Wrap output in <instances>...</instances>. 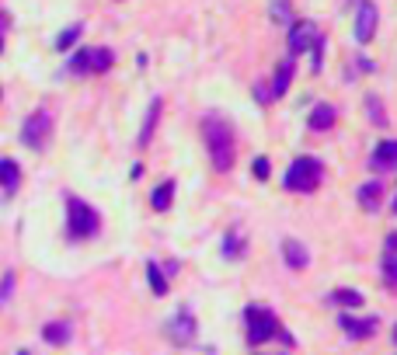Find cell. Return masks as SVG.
Wrapping results in <instances>:
<instances>
[{
	"label": "cell",
	"instance_id": "5bb4252c",
	"mask_svg": "<svg viewBox=\"0 0 397 355\" xmlns=\"http://www.w3.org/2000/svg\"><path fill=\"white\" fill-rule=\"evenodd\" d=\"M18 185H21V167H18L11 157H4L0 160V188H4L7 196H14Z\"/></svg>",
	"mask_w": 397,
	"mask_h": 355
},
{
	"label": "cell",
	"instance_id": "4316f807",
	"mask_svg": "<svg viewBox=\"0 0 397 355\" xmlns=\"http://www.w3.org/2000/svg\"><path fill=\"white\" fill-rule=\"evenodd\" d=\"M223 254L234 258V254H244V244H240V234H227V244H223Z\"/></svg>",
	"mask_w": 397,
	"mask_h": 355
},
{
	"label": "cell",
	"instance_id": "8992f818",
	"mask_svg": "<svg viewBox=\"0 0 397 355\" xmlns=\"http://www.w3.org/2000/svg\"><path fill=\"white\" fill-rule=\"evenodd\" d=\"M196 317L192 310H178L174 317H167V324H164V334H167V342L171 345H192V338H196Z\"/></svg>",
	"mask_w": 397,
	"mask_h": 355
},
{
	"label": "cell",
	"instance_id": "83f0119b",
	"mask_svg": "<svg viewBox=\"0 0 397 355\" xmlns=\"http://www.w3.org/2000/svg\"><path fill=\"white\" fill-rule=\"evenodd\" d=\"M11 293H14V272H4V278H0V303H7Z\"/></svg>",
	"mask_w": 397,
	"mask_h": 355
},
{
	"label": "cell",
	"instance_id": "7c38bea8",
	"mask_svg": "<svg viewBox=\"0 0 397 355\" xmlns=\"http://www.w3.org/2000/svg\"><path fill=\"white\" fill-rule=\"evenodd\" d=\"M369 167H373V171H394L397 167V140H384V143L373 150Z\"/></svg>",
	"mask_w": 397,
	"mask_h": 355
},
{
	"label": "cell",
	"instance_id": "9c48e42d",
	"mask_svg": "<svg viewBox=\"0 0 397 355\" xmlns=\"http://www.w3.org/2000/svg\"><path fill=\"white\" fill-rule=\"evenodd\" d=\"M380 205H384V181H362L359 185V209L362 213H380Z\"/></svg>",
	"mask_w": 397,
	"mask_h": 355
},
{
	"label": "cell",
	"instance_id": "2e32d148",
	"mask_svg": "<svg viewBox=\"0 0 397 355\" xmlns=\"http://www.w3.org/2000/svg\"><path fill=\"white\" fill-rule=\"evenodd\" d=\"M171 202H174V181H160L157 188H154V196H150L154 213H167V209H171Z\"/></svg>",
	"mask_w": 397,
	"mask_h": 355
},
{
	"label": "cell",
	"instance_id": "836d02e7",
	"mask_svg": "<svg viewBox=\"0 0 397 355\" xmlns=\"http://www.w3.org/2000/svg\"><path fill=\"white\" fill-rule=\"evenodd\" d=\"M0 98H4V91H0Z\"/></svg>",
	"mask_w": 397,
	"mask_h": 355
},
{
	"label": "cell",
	"instance_id": "4fadbf2b",
	"mask_svg": "<svg viewBox=\"0 0 397 355\" xmlns=\"http://www.w3.org/2000/svg\"><path fill=\"white\" fill-rule=\"evenodd\" d=\"M70 338H74V327L67 320H49L42 327V342H49V345H67Z\"/></svg>",
	"mask_w": 397,
	"mask_h": 355
},
{
	"label": "cell",
	"instance_id": "ba28073f",
	"mask_svg": "<svg viewBox=\"0 0 397 355\" xmlns=\"http://www.w3.org/2000/svg\"><path fill=\"white\" fill-rule=\"evenodd\" d=\"M318 39H320V32L314 21H293L289 25V56H300V52L314 49Z\"/></svg>",
	"mask_w": 397,
	"mask_h": 355
},
{
	"label": "cell",
	"instance_id": "7a4b0ae2",
	"mask_svg": "<svg viewBox=\"0 0 397 355\" xmlns=\"http://www.w3.org/2000/svg\"><path fill=\"white\" fill-rule=\"evenodd\" d=\"M279 331V317L272 307H262V303H251L244 310V334H247V345L258 349V345H269Z\"/></svg>",
	"mask_w": 397,
	"mask_h": 355
},
{
	"label": "cell",
	"instance_id": "d6a6232c",
	"mask_svg": "<svg viewBox=\"0 0 397 355\" xmlns=\"http://www.w3.org/2000/svg\"><path fill=\"white\" fill-rule=\"evenodd\" d=\"M394 213H397V198H394Z\"/></svg>",
	"mask_w": 397,
	"mask_h": 355
},
{
	"label": "cell",
	"instance_id": "3957f363",
	"mask_svg": "<svg viewBox=\"0 0 397 355\" xmlns=\"http://www.w3.org/2000/svg\"><path fill=\"white\" fill-rule=\"evenodd\" d=\"M67 223H70V237L74 240H87L101 230V216L94 213V205L80 202L77 196L67 198Z\"/></svg>",
	"mask_w": 397,
	"mask_h": 355
},
{
	"label": "cell",
	"instance_id": "cb8c5ba5",
	"mask_svg": "<svg viewBox=\"0 0 397 355\" xmlns=\"http://www.w3.org/2000/svg\"><path fill=\"white\" fill-rule=\"evenodd\" d=\"M366 115L373 118V122H376L380 129L387 125V115H384V105H380V98H376V94H369V98H366Z\"/></svg>",
	"mask_w": 397,
	"mask_h": 355
},
{
	"label": "cell",
	"instance_id": "603a6c76",
	"mask_svg": "<svg viewBox=\"0 0 397 355\" xmlns=\"http://www.w3.org/2000/svg\"><path fill=\"white\" fill-rule=\"evenodd\" d=\"M80 32H84V25H70L67 32H60V39L52 49H60V52H67V49H74V42L80 39Z\"/></svg>",
	"mask_w": 397,
	"mask_h": 355
},
{
	"label": "cell",
	"instance_id": "1f68e13d",
	"mask_svg": "<svg viewBox=\"0 0 397 355\" xmlns=\"http://www.w3.org/2000/svg\"><path fill=\"white\" fill-rule=\"evenodd\" d=\"M394 345H397V327H394Z\"/></svg>",
	"mask_w": 397,
	"mask_h": 355
},
{
	"label": "cell",
	"instance_id": "ffe728a7",
	"mask_svg": "<svg viewBox=\"0 0 397 355\" xmlns=\"http://www.w3.org/2000/svg\"><path fill=\"white\" fill-rule=\"evenodd\" d=\"M269 14H272V21L276 25H293V4L289 0H272V7H269Z\"/></svg>",
	"mask_w": 397,
	"mask_h": 355
},
{
	"label": "cell",
	"instance_id": "52a82bcc",
	"mask_svg": "<svg viewBox=\"0 0 397 355\" xmlns=\"http://www.w3.org/2000/svg\"><path fill=\"white\" fill-rule=\"evenodd\" d=\"M376 25H380V11H376V4H373V0H359V7H356V42L359 45L373 42Z\"/></svg>",
	"mask_w": 397,
	"mask_h": 355
},
{
	"label": "cell",
	"instance_id": "e0dca14e",
	"mask_svg": "<svg viewBox=\"0 0 397 355\" xmlns=\"http://www.w3.org/2000/svg\"><path fill=\"white\" fill-rule=\"evenodd\" d=\"M87 60H91V74H105V70L116 63L112 49H105V45H94V49H87Z\"/></svg>",
	"mask_w": 397,
	"mask_h": 355
},
{
	"label": "cell",
	"instance_id": "4dcf8cb0",
	"mask_svg": "<svg viewBox=\"0 0 397 355\" xmlns=\"http://www.w3.org/2000/svg\"><path fill=\"white\" fill-rule=\"evenodd\" d=\"M387 251H397V234L387 237Z\"/></svg>",
	"mask_w": 397,
	"mask_h": 355
},
{
	"label": "cell",
	"instance_id": "7402d4cb",
	"mask_svg": "<svg viewBox=\"0 0 397 355\" xmlns=\"http://www.w3.org/2000/svg\"><path fill=\"white\" fill-rule=\"evenodd\" d=\"M331 300H335V303H342V307H362V300H366V296H362L359 289H338V293H331Z\"/></svg>",
	"mask_w": 397,
	"mask_h": 355
},
{
	"label": "cell",
	"instance_id": "e575fe53",
	"mask_svg": "<svg viewBox=\"0 0 397 355\" xmlns=\"http://www.w3.org/2000/svg\"><path fill=\"white\" fill-rule=\"evenodd\" d=\"M0 49H4V45H0Z\"/></svg>",
	"mask_w": 397,
	"mask_h": 355
},
{
	"label": "cell",
	"instance_id": "ac0fdd59",
	"mask_svg": "<svg viewBox=\"0 0 397 355\" xmlns=\"http://www.w3.org/2000/svg\"><path fill=\"white\" fill-rule=\"evenodd\" d=\"M335 118H338V115H335V108L320 101L318 108L311 112V129H314V133H328V129L335 125Z\"/></svg>",
	"mask_w": 397,
	"mask_h": 355
},
{
	"label": "cell",
	"instance_id": "277c9868",
	"mask_svg": "<svg viewBox=\"0 0 397 355\" xmlns=\"http://www.w3.org/2000/svg\"><path fill=\"white\" fill-rule=\"evenodd\" d=\"M320 181V164L314 157H296L286 167V192H314Z\"/></svg>",
	"mask_w": 397,
	"mask_h": 355
},
{
	"label": "cell",
	"instance_id": "6da1fadb",
	"mask_svg": "<svg viewBox=\"0 0 397 355\" xmlns=\"http://www.w3.org/2000/svg\"><path fill=\"white\" fill-rule=\"evenodd\" d=\"M202 140H206V150H209L213 167L220 174H227L234 167V129L220 115H206L202 118Z\"/></svg>",
	"mask_w": 397,
	"mask_h": 355
},
{
	"label": "cell",
	"instance_id": "44dd1931",
	"mask_svg": "<svg viewBox=\"0 0 397 355\" xmlns=\"http://www.w3.org/2000/svg\"><path fill=\"white\" fill-rule=\"evenodd\" d=\"M147 278H150V289H154V296H167V276L160 272V265H147Z\"/></svg>",
	"mask_w": 397,
	"mask_h": 355
},
{
	"label": "cell",
	"instance_id": "f546056e",
	"mask_svg": "<svg viewBox=\"0 0 397 355\" xmlns=\"http://www.w3.org/2000/svg\"><path fill=\"white\" fill-rule=\"evenodd\" d=\"M255 98H258V105H269L276 94H272V87H262V84H258V87H255Z\"/></svg>",
	"mask_w": 397,
	"mask_h": 355
},
{
	"label": "cell",
	"instance_id": "5b68a950",
	"mask_svg": "<svg viewBox=\"0 0 397 355\" xmlns=\"http://www.w3.org/2000/svg\"><path fill=\"white\" fill-rule=\"evenodd\" d=\"M49 133H52V115H49L45 108H39V112H32V115L25 118V125H21V143L32 147V150H42L45 140H49Z\"/></svg>",
	"mask_w": 397,
	"mask_h": 355
},
{
	"label": "cell",
	"instance_id": "30bf717a",
	"mask_svg": "<svg viewBox=\"0 0 397 355\" xmlns=\"http://www.w3.org/2000/svg\"><path fill=\"white\" fill-rule=\"evenodd\" d=\"M342 331L349 334V338H356V342H366V338H373L376 334V317H362V320H356V317L342 314Z\"/></svg>",
	"mask_w": 397,
	"mask_h": 355
},
{
	"label": "cell",
	"instance_id": "f1b7e54d",
	"mask_svg": "<svg viewBox=\"0 0 397 355\" xmlns=\"http://www.w3.org/2000/svg\"><path fill=\"white\" fill-rule=\"evenodd\" d=\"M251 171H255V178H262V181H265V178L272 174V164H269V157H258L255 164H251Z\"/></svg>",
	"mask_w": 397,
	"mask_h": 355
},
{
	"label": "cell",
	"instance_id": "d4e9b609",
	"mask_svg": "<svg viewBox=\"0 0 397 355\" xmlns=\"http://www.w3.org/2000/svg\"><path fill=\"white\" fill-rule=\"evenodd\" d=\"M70 74L80 77V74H91V60H87V49H80L77 56L70 60Z\"/></svg>",
	"mask_w": 397,
	"mask_h": 355
},
{
	"label": "cell",
	"instance_id": "8fae6325",
	"mask_svg": "<svg viewBox=\"0 0 397 355\" xmlns=\"http://www.w3.org/2000/svg\"><path fill=\"white\" fill-rule=\"evenodd\" d=\"M282 258H286V265H289L293 272H303V269L311 265V254H307V247H303L296 237H286V240H282Z\"/></svg>",
	"mask_w": 397,
	"mask_h": 355
},
{
	"label": "cell",
	"instance_id": "9a60e30c",
	"mask_svg": "<svg viewBox=\"0 0 397 355\" xmlns=\"http://www.w3.org/2000/svg\"><path fill=\"white\" fill-rule=\"evenodd\" d=\"M160 108H164V101H160V98H154V101H150V112H147V118H143V133H140V147H147V143L154 140V129H157Z\"/></svg>",
	"mask_w": 397,
	"mask_h": 355
},
{
	"label": "cell",
	"instance_id": "484cf974",
	"mask_svg": "<svg viewBox=\"0 0 397 355\" xmlns=\"http://www.w3.org/2000/svg\"><path fill=\"white\" fill-rule=\"evenodd\" d=\"M384 278L397 286V251H387V258H384Z\"/></svg>",
	"mask_w": 397,
	"mask_h": 355
},
{
	"label": "cell",
	"instance_id": "d6986e66",
	"mask_svg": "<svg viewBox=\"0 0 397 355\" xmlns=\"http://www.w3.org/2000/svg\"><path fill=\"white\" fill-rule=\"evenodd\" d=\"M293 70H296V67H293V56H289V60H282V63H279V70H276V80H272V94H276V98H282V94H286V91H289V80H293Z\"/></svg>",
	"mask_w": 397,
	"mask_h": 355
}]
</instances>
